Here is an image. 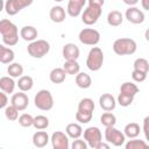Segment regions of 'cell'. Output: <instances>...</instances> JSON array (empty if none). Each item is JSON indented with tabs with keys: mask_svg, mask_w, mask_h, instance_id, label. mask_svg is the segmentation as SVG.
Masks as SVG:
<instances>
[{
	"mask_svg": "<svg viewBox=\"0 0 149 149\" xmlns=\"http://www.w3.org/2000/svg\"><path fill=\"white\" fill-rule=\"evenodd\" d=\"M0 34L2 38V43L7 47L16 45L19 42V29L16 24L7 19H2L0 21Z\"/></svg>",
	"mask_w": 149,
	"mask_h": 149,
	"instance_id": "6da1fadb",
	"label": "cell"
},
{
	"mask_svg": "<svg viewBox=\"0 0 149 149\" xmlns=\"http://www.w3.org/2000/svg\"><path fill=\"white\" fill-rule=\"evenodd\" d=\"M137 49V44L133 38L129 37H121L114 41L113 43V51L119 56H127L135 54Z\"/></svg>",
	"mask_w": 149,
	"mask_h": 149,
	"instance_id": "7a4b0ae2",
	"label": "cell"
},
{
	"mask_svg": "<svg viewBox=\"0 0 149 149\" xmlns=\"http://www.w3.org/2000/svg\"><path fill=\"white\" fill-rule=\"evenodd\" d=\"M104 64V52L99 47H93L86 58V66L91 71H99Z\"/></svg>",
	"mask_w": 149,
	"mask_h": 149,
	"instance_id": "3957f363",
	"label": "cell"
},
{
	"mask_svg": "<svg viewBox=\"0 0 149 149\" xmlns=\"http://www.w3.org/2000/svg\"><path fill=\"white\" fill-rule=\"evenodd\" d=\"M27 51L33 58H42L50 51V44L45 40H35L28 44Z\"/></svg>",
	"mask_w": 149,
	"mask_h": 149,
	"instance_id": "277c9868",
	"label": "cell"
},
{
	"mask_svg": "<svg viewBox=\"0 0 149 149\" xmlns=\"http://www.w3.org/2000/svg\"><path fill=\"white\" fill-rule=\"evenodd\" d=\"M35 106L41 111H50L54 107V98L49 90H40L34 97Z\"/></svg>",
	"mask_w": 149,
	"mask_h": 149,
	"instance_id": "5b68a950",
	"label": "cell"
},
{
	"mask_svg": "<svg viewBox=\"0 0 149 149\" xmlns=\"http://www.w3.org/2000/svg\"><path fill=\"white\" fill-rule=\"evenodd\" d=\"M84 140L87 142L88 147L92 149H99V146L102 142L101 130L98 127H88L84 130Z\"/></svg>",
	"mask_w": 149,
	"mask_h": 149,
	"instance_id": "8992f818",
	"label": "cell"
},
{
	"mask_svg": "<svg viewBox=\"0 0 149 149\" xmlns=\"http://www.w3.org/2000/svg\"><path fill=\"white\" fill-rule=\"evenodd\" d=\"M105 140H106V142H108L109 144H112L114 147H121L125 144L126 135L121 130L116 129L114 126H111V127H106Z\"/></svg>",
	"mask_w": 149,
	"mask_h": 149,
	"instance_id": "52a82bcc",
	"label": "cell"
},
{
	"mask_svg": "<svg viewBox=\"0 0 149 149\" xmlns=\"http://www.w3.org/2000/svg\"><path fill=\"white\" fill-rule=\"evenodd\" d=\"M100 33L93 28H84L79 31L78 38L83 44L86 45H95L100 41Z\"/></svg>",
	"mask_w": 149,
	"mask_h": 149,
	"instance_id": "ba28073f",
	"label": "cell"
},
{
	"mask_svg": "<svg viewBox=\"0 0 149 149\" xmlns=\"http://www.w3.org/2000/svg\"><path fill=\"white\" fill-rule=\"evenodd\" d=\"M101 12H102V7L88 5L81 14V21L86 26H92V24L97 23L98 19L101 16Z\"/></svg>",
	"mask_w": 149,
	"mask_h": 149,
	"instance_id": "9c48e42d",
	"label": "cell"
},
{
	"mask_svg": "<svg viewBox=\"0 0 149 149\" xmlns=\"http://www.w3.org/2000/svg\"><path fill=\"white\" fill-rule=\"evenodd\" d=\"M51 144L54 149H69L71 146L69 143V136L66 133L63 132H54L50 137Z\"/></svg>",
	"mask_w": 149,
	"mask_h": 149,
	"instance_id": "30bf717a",
	"label": "cell"
},
{
	"mask_svg": "<svg viewBox=\"0 0 149 149\" xmlns=\"http://www.w3.org/2000/svg\"><path fill=\"white\" fill-rule=\"evenodd\" d=\"M125 16L130 23H134V24H140L144 21V13L135 6H129L126 9Z\"/></svg>",
	"mask_w": 149,
	"mask_h": 149,
	"instance_id": "8fae6325",
	"label": "cell"
},
{
	"mask_svg": "<svg viewBox=\"0 0 149 149\" xmlns=\"http://www.w3.org/2000/svg\"><path fill=\"white\" fill-rule=\"evenodd\" d=\"M10 102L13 106H15L19 111H24L28 105H29V98L28 95L23 92V91H20L17 93H14L12 95V99H10Z\"/></svg>",
	"mask_w": 149,
	"mask_h": 149,
	"instance_id": "7c38bea8",
	"label": "cell"
},
{
	"mask_svg": "<svg viewBox=\"0 0 149 149\" xmlns=\"http://www.w3.org/2000/svg\"><path fill=\"white\" fill-rule=\"evenodd\" d=\"M87 0H69L66 12L71 17H77L81 14L83 7L85 6Z\"/></svg>",
	"mask_w": 149,
	"mask_h": 149,
	"instance_id": "4fadbf2b",
	"label": "cell"
},
{
	"mask_svg": "<svg viewBox=\"0 0 149 149\" xmlns=\"http://www.w3.org/2000/svg\"><path fill=\"white\" fill-rule=\"evenodd\" d=\"M99 106L105 112H112L116 106V100L111 93H104L99 97Z\"/></svg>",
	"mask_w": 149,
	"mask_h": 149,
	"instance_id": "5bb4252c",
	"label": "cell"
},
{
	"mask_svg": "<svg viewBox=\"0 0 149 149\" xmlns=\"http://www.w3.org/2000/svg\"><path fill=\"white\" fill-rule=\"evenodd\" d=\"M62 55L65 61L78 59V57L80 55V50L74 43H66V44H64V47L62 49Z\"/></svg>",
	"mask_w": 149,
	"mask_h": 149,
	"instance_id": "9a60e30c",
	"label": "cell"
},
{
	"mask_svg": "<svg viewBox=\"0 0 149 149\" xmlns=\"http://www.w3.org/2000/svg\"><path fill=\"white\" fill-rule=\"evenodd\" d=\"M49 141H50V137H49L48 133L44 132L43 129L35 132L33 135V144L36 148H44L49 143Z\"/></svg>",
	"mask_w": 149,
	"mask_h": 149,
	"instance_id": "2e32d148",
	"label": "cell"
},
{
	"mask_svg": "<svg viewBox=\"0 0 149 149\" xmlns=\"http://www.w3.org/2000/svg\"><path fill=\"white\" fill-rule=\"evenodd\" d=\"M20 37L27 42H33L37 38V29L33 26H24L20 30Z\"/></svg>",
	"mask_w": 149,
	"mask_h": 149,
	"instance_id": "e0dca14e",
	"label": "cell"
},
{
	"mask_svg": "<svg viewBox=\"0 0 149 149\" xmlns=\"http://www.w3.org/2000/svg\"><path fill=\"white\" fill-rule=\"evenodd\" d=\"M50 20L55 23H61L65 20V9L62 6H54L49 12Z\"/></svg>",
	"mask_w": 149,
	"mask_h": 149,
	"instance_id": "ac0fdd59",
	"label": "cell"
},
{
	"mask_svg": "<svg viewBox=\"0 0 149 149\" xmlns=\"http://www.w3.org/2000/svg\"><path fill=\"white\" fill-rule=\"evenodd\" d=\"M15 86H17V85L14 81L13 77H10V76H3V77L0 78V88H1V91L6 92L7 94L8 93L9 94L13 93L14 90H15Z\"/></svg>",
	"mask_w": 149,
	"mask_h": 149,
	"instance_id": "d6986e66",
	"label": "cell"
},
{
	"mask_svg": "<svg viewBox=\"0 0 149 149\" xmlns=\"http://www.w3.org/2000/svg\"><path fill=\"white\" fill-rule=\"evenodd\" d=\"M15 57V54L13 51V49L7 48L5 44L0 45V62L2 64H10L13 63Z\"/></svg>",
	"mask_w": 149,
	"mask_h": 149,
	"instance_id": "ffe728a7",
	"label": "cell"
},
{
	"mask_svg": "<svg viewBox=\"0 0 149 149\" xmlns=\"http://www.w3.org/2000/svg\"><path fill=\"white\" fill-rule=\"evenodd\" d=\"M66 72L63 68H55L50 71L49 73V79L51 83L54 84H62L64 80H65V77H66Z\"/></svg>",
	"mask_w": 149,
	"mask_h": 149,
	"instance_id": "44dd1931",
	"label": "cell"
},
{
	"mask_svg": "<svg viewBox=\"0 0 149 149\" xmlns=\"http://www.w3.org/2000/svg\"><path fill=\"white\" fill-rule=\"evenodd\" d=\"M65 133L68 134V136L70 139H79L83 135V128L80 126V123H76V122H71L65 127Z\"/></svg>",
	"mask_w": 149,
	"mask_h": 149,
	"instance_id": "7402d4cb",
	"label": "cell"
},
{
	"mask_svg": "<svg viewBox=\"0 0 149 149\" xmlns=\"http://www.w3.org/2000/svg\"><path fill=\"white\" fill-rule=\"evenodd\" d=\"M123 22V15L119 10H111L107 14V23L111 27H119Z\"/></svg>",
	"mask_w": 149,
	"mask_h": 149,
	"instance_id": "603a6c76",
	"label": "cell"
},
{
	"mask_svg": "<svg viewBox=\"0 0 149 149\" xmlns=\"http://www.w3.org/2000/svg\"><path fill=\"white\" fill-rule=\"evenodd\" d=\"M76 84L79 88H88L92 85V78L86 72H78L76 74Z\"/></svg>",
	"mask_w": 149,
	"mask_h": 149,
	"instance_id": "cb8c5ba5",
	"label": "cell"
},
{
	"mask_svg": "<svg viewBox=\"0 0 149 149\" xmlns=\"http://www.w3.org/2000/svg\"><path fill=\"white\" fill-rule=\"evenodd\" d=\"M140 132H141L140 125L136 123V122H129L123 128V133H125L126 137H128V139H135V137H137L140 135Z\"/></svg>",
	"mask_w": 149,
	"mask_h": 149,
	"instance_id": "d4e9b609",
	"label": "cell"
},
{
	"mask_svg": "<svg viewBox=\"0 0 149 149\" xmlns=\"http://www.w3.org/2000/svg\"><path fill=\"white\" fill-rule=\"evenodd\" d=\"M6 13L10 16L13 15H16L21 9H23L19 2V0H6L5 1V8Z\"/></svg>",
	"mask_w": 149,
	"mask_h": 149,
	"instance_id": "484cf974",
	"label": "cell"
},
{
	"mask_svg": "<svg viewBox=\"0 0 149 149\" xmlns=\"http://www.w3.org/2000/svg\"><path fill=\"white\" fill-rule=\"evenodd\" d=\"M17 87L20 91H23V92H28L33 88L34 86V80L30 76H21L16 83Z\"/></svg>",
	"mask_w": 149,
	"mask_h": 149,
	"instance_id": "4316f807",
	"label": "cell"
},
{
	"mask_svg": "<svg viewBox=\"0 0 149 149\" xmlns=\"http://www.w3.org/2000/svg\"><path fill=\"white\" fill-rule=\"evenodd\" d=\"M63 69L65 70V72L68 74H77L78 72H80V65L77 62V59L65 61L63 64Z\"/></svg>",
	"mask_w": 149,
	"mask_h": 149,
	"instance_id": "83f0119b",
	"label": "cell"
},
{
	"mask_svg": "<svg viewBox=\"0 0 149 149\" xmlns=\"http://www.w3.org/2000/svg\"><path fill=\"white\" fill-rule=\"evenodd\" d=\"M139 87L136 84L132 83V81H125L123 84H121L120 86V92L121 93H126V94H130V95H136L139 93Z\"/></svg>",
	"mask_w": 149,
	"mask_h": 149,
	"instance_id": "f1b7e54d",
	"label": "cell"
},
{
	"mask_svg": "<svg viewBox=\"0 0 149 149\" xmlns=\"http://www.w3.org/2000/svg\"><path fill=\"white\" fill-rule=\"evenodd\" d=\"M7 72L13 78H20L23 76V66L20 63H10L7 68Z\"/></svg>",
	"mask_w": 149,
	"mask_h": 149,
	"instance_id": "f546056e",
	"label": "cell"
},
{
	"mask_svg": "<svg viewBox=\"0 0 149 149\" xmlns=\"http://www.w3.org/2000/svg\"><path fill=\"white\" fill-rule=\"evenodd\" d=\"M34 128L37 130H42V129H47L49 127V119L45 115H37L34 118V123H33Z\"/></svg>",
	"mask_w": 149,
	"mask_h": 149,
	"instance_id": "4dcf8cb0",
	"label": "cell"
},
{
	"mask_svg": "<svg viewBox=\"0 0 149 149\" xmlns=\"http://www.w3.org/2000/svg\"><path fill=\"white\" fill-rule=\"evenodd\" d=\"M100 122L104 127H111V126H115L116 123V116L111 113V112H105L101 116H100Z\"/></svg>",
	"mask_w": 149,
	"mask_h": 149,
	"instance_id": "1f68e13d",
	"label": "cell"
},
{
	"mask_svg": "<svg viewBox=\"0 0 149 149\" xmlns=\"http://www.w3.org/2000/svg\"><path fill=\"white\" fill-rule=\"evenodd\" d=\"M126 149H147L149 148V143H147L143 140H129L127 143H125Z\"/></svg>",
	"mask_w": 149,
	"mask_h": 149,
	"instance_id": "d6a6232c",
	"label": "cell"
},
{
	"mask_svg": "<svg viewBox=\"0 0 149 149\" xmlns=\"http://www.w3.org/2000/svg\"><path fill=\"white\" fill-rule=\"evenodd\" d=\"M94 101L91 98H83L78 104L79 111H86V112H93L94 111Z\"/></svg>",
	"mask_w": 149,
	"mask_h": 149,
	"instance_id": "836d02e7",
	"label": "cell"
},
{
	"mask_svg": "<svg viewBox=\"0 0 149 149\" xmlns=\"http://www.w3.org/2000/svg\"><path fill=\"white\" fill-rule=\"evenodd\" d=\"M93 116V112H86V111H77L76 113V120L81 123V125H86L92 120Z\"/></svg>",
	"mask_w": 149,
	"mask_h": 149,
	"instance_id": "e575fe53",
	"label": "cell"
},
{
	"mask_svg": "<svg viewBox=\"0 0 149 149\" xmlns=\"http://www.w3.org/2000/svg\"><path fill=\"white\" fill-rule=\"evenodd\" d=\"M134 101V95H130V94H126V93H119L118 95V99H116V102L122 106V107H128L133 104Z\"/></svg>",
	"mask_w": 149,
	"mask_h": 149,
	"instance_id": "d590c367",
	"label": "cell"
},
{
	"mask_svg": "<svg viewBox=\"0 0 149 149\" xmlns=\"http://www.w3.org/2000/svg\"><path fill=\"white\" fill-rule=\"evenodd\" d=\"M133 66H134V70H139L146 73L149 72V63L146 58H136L133 63Z\"/></svg>",
	"mask_w": 149,
	"mask_h": 149,
	"instance_id": "8d00e7d4",
	"label": "cell"
},
{
	"mask_svg": "<svg viewBox=\"0 0 149 149\" xmlns=\"http://www.w3.org/2000/svg\"><path fill=\"white\" fill-rule=\"evenodd\" d=\"M3 111H5V116L7 118V120H9V121H15V120L19 119V112H20V111H19L15 106L9 105V106H7Z\"/></svg>",
	"mask_w": 149,
	"mask_h": 149,
	"instance_id": "74e56055",
	"label": "cell"
},
{
	"mask_svg": "<svg viewBox=\"0 0 149 149\" xmlns=\"http://www.w3.org/2000/svg\"><path fill=\"white\" fill-rule=\"evenodd\" d=\"M17 120H19L20 126H22V127H31L33 123H34V116H31V115L28 114V113L21 114Z\"/></svg>",
	"mask_w": 149,
	"mask_h": 149,
	"instance_id": "f35d334b",
	"label": "cell"
},
{
	"mask_svg": "<svg viewBox=\"0 0 149 149\" xmlns=\"http://www.w3.org/2000/svg\"><path fill=\"white\" fill-rule=\"evenodd\" d=\"M147 74H148V73H146V72H142V71H139V70H133V72H132V78H133V80L136 81V83H142V81L146 80Z\"/></svg>",
	"mask_w": 149,
	"mask_h": 149,
	"instance_id": "ab89813d",
	"label": "cell"
},
{
	"mask_svg": "<svg viewBox=\"0 0 149 149\" xmlns=\"http://www.w3.org/2000/svg\"><path fill=\"white\" fill-rule=\"evenodd\" d=\"M87 147H88L87 142L85 140H79V139L73 140V142L71 144V148L72 149H86Z\"/></svg>",
	"mask_w": 149,
	"mask_h": 149,
	"instance_id": "60d3db41",
	"label": "cell"
},
{
	"mask_svg": "<svg viewBox=\"0 0 149 149\" xmlns=\"http://www.w3.org/2000/svg\"><path fill=\"white\" fill-rule=\"evenodd\" d=\"M142 130L144 133V136H146V140L148 141L149 143V115L146 116L143 119V126H142Z\"/></svg>",
	"mask_w": 149,
	"mask_h": 149,
	"instance_id": "b9f144b4",
	"label": "cell"
},
{
	"mask_svg": "<svg viewBox=\"0 0 149 149\" xmlns=\"http://www.w3.org/2000/svg\"><path fill=\"white\" fill-rule=\"evenodd\" d=\"M0 98H1V100H0V107L5 109V108L7 107V105H8V97H7V93L3 92V91H1Z\"/></svg>",
	"mask_w": 149,
	"mask_h": 149,
	"instance_id": "7bdbcfd3",
	"label": "cell"
},
{
	"mask_svg": "<svg viewBox=\"0 0 149 149\" xmlns=\"http://www.w3.org/2000/svg\"><path fill=\"white\" fill-rule=\"evenodd\" d=\"M88 5L91 6H98V7H102L105 3V0H87Z\"/></svg>",
	"mask_w": 149,
	"mask_h": 149,
	"instance_id": "ee69618b",
	"label": "cell"
},
{
	"mask_svg": "<svg viewBox=\"0 0 149 149\" xmlns=\"http://www.w3.org/2000/svg\"><path fill=\"white\" fill-rule=\"evenodd\" d=\"M19 2H20V5H21L22 8H26V7L30 6L34 2V0H19Z\"/></svg>",
	"mask_w": 149,
	"mask_h": 149,
	"instance_id": "f6af8a7d",
	"label": "cell"
},
{
	"mask_svg": "<svg viewBox=\"0 0 149 149\" xmlns=\"http://www.w3.org/2000/svg\"><path fill=\"white\" fill-rule=\"evenodd\" d=\"M141 5L143 9L149 10V0H141Z\"/></svg>",
	"mask_w": 149,
	"mask_h": 149,
	"instance_id": "bcb514c9",
	"label": "cell"
},
{
	"mask_svg": "<svg viewBox=\"0 0 149 149\" xmlns=\"http://www.w3.org/2000/svg\"><path fill=\"white\" fill-rule=\"evenodd\" d=\"M126 5H128V6H135L137 2H139V0H122Z\"/></svg>",
	"mask_w": 149,
	"mask_h": 149,
	"instance_id": "7dc6e473",
	"label": "cell"
},
{
	"mask_svg": "<svg viewBox=\"0 0 149 149\" xmlns=\"http://www.w3.org/2000/svg\"><path fill=\"white\" fill-rule=\"evenodd\" d=\"M109 147H111V144L107 142V143H104V142H101V144L99 146V149H109Z\"/></svg>",
	"mask_w": 149,
	"mask_h": 149,
	"instance_id": "c3c4849f",
	"label": "cell"
},
{
	"mask_svg": "<svg viewBox=\"0 0 149 149\" xmlns=\"http://www.w3.org/2000/svg\"><path fill=\"white\" fill-rule=\"evenodd\" d=\"M144 37H146V40L149 42V28H148V29L144 31Z\"/></svg>",
	"mask_w": 149,
	"mask_h": 149,
	"instance_id": "681fc988",
	"label": "cell"
},
{
	"mask_svg": "<svg viewBox=\"0 0 149 149\" xmlns=\"http://www.w3.org/2000/svg\"><path fill=\"white\" fill-rule=\"evenodd\" d=\"M54 1H55V2H62L63 0H54Z\"/></svg>",
	"mask_w": 149,
	"mask_h": 149,
	"instance_id": "f907efd6",
	"label": "cell"
}]
</instances>
